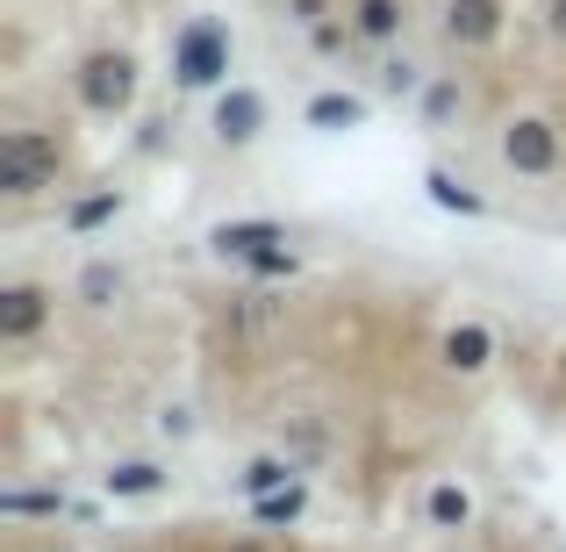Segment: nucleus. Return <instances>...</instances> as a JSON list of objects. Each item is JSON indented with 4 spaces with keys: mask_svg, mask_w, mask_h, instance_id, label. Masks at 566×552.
Returning a JSON list of instances; mask_svg holds the SVG:
<instances>
[{
    "mask_svg": "<svg viewBox=\"0 0 566 552\" xmlns=\"http://www.w3.org/2000/svg\"><path fill=\"white\" fill-rule=\"evenodd\" d=\"M172 80L193 86V94L230 80V29H222L216 14H193V22H180V37H172Z\"/></svg>",
    "mask_w": 566,
    "mask_h": 552,
    "instance_id": "obj_1",
    "label": "nucleus"
},
{
    "mask_svg": "<svg viewBox=\"0 0 566 552\" xmlns=\"http://www.w3.org/2000/svg\"><path fill=\"white\" fill-rule=\"evenodd\" d=\"M51 180H57V137H43V129H8V137H0V187L36 194Z\"/></svg>",
    "mask_w": 566,
    "mask_h": 552,
    "instance_id": "obj_2",
    "label": "nucleus"
},
{
    "mask_svg": "<svg viewBox=\"0 0 566 552\" xmlns=\"http://www.w3.org/2000/svg\"><path fill=\"white\" fill-rule=\"evenodd\" d=\"M80 101L94 115H123L129 101H137V58L129 51H94L80 65Z\"/></svg>",
    "mask_w": 566,
    "mask_h": 552,
    "instance_id": "obj_3",
    "label": "nucleus"
},
{
    "mask_svg": "<svg viewBox=\"0 0 566 552\" xmlns=\"http://www.w3.org/2000/svg\"><path fill=\"white\" fill-rule=\"evenodd\" d=\"M502 166H510V173H531V180H545V173L559 166V129L538 123V115H516V123L502 129Z\"/></svg>",
    "mask_w": 566,
    "mask_h": 552,
    "instance_id": "obj_4",
    "label": "nucleus"
},
{
    "mask_svg": "<svg viewBox=\"0 0 566 552\" xmlns=\"http://www.w3.org/2000/svg\"><path fill=\"white\" fill-rule=\"evenodd\" d=\"M444 37L452 43H495L502 37V0H452L444 8Z\"/></svg>",
    "mask_w": 566,
    "mask_h": 552,
    "instance_id": "obj_5",
    "label": "nucleus"
},
{
    "mask_svg": "<svg viewBox=\"0 0 566 552\" xmlns=\"http://www.w3.org/2000/svg\"><path fill=\"white\" fill-rule=\"evenodd\" d=\"M259 123H265V101L251 94V86H230V94L216 101V137L222 144H251V137H259Z\"/></svg>",
    "mask_w": 566,
    "mask_h": 552,
    "instance_id": "obj_6",
    "label": "nucleus"
},
{
    "mask_svg": "<svg viewBox=\"0 0 566 552\" xmlns=\"http://www.w3.org/2000/svg\"><path fill=\"white\" fill-rule=\"evenodd\" d=\"M208 244H216L222 259H259V251L287 244V230H280V222H216V237H208Z\"/></svg>",
    "mask_w": 566,
    "mask_h": 552,
    "instance_id": "obj_7",
    "label": "nucleus"
},
{
    "mask_svg": "<svg viewBox=\"0 0 566 552\" xmlns=\"http://www.w3.org/2000/svg\"><path fill=\"white\" fill-rule=\"evenodd\" d=\"M43 316H51V302H43L36 288H8V294H0V337H8V345L36 337V331H43Z\"/></svg>",
    "mask_w": 566,
    "mask_h": 552,
    "instance_id": "obj_8",
    "label": "nucleus"
},
{
    "mask_svg": "<svg viewBox=\"0 0 566 552\" xmlns=\"http://www.w3.org/2000/svg\"><path fill=\"white\" fill-rule=\"evenodd\" d=\"M495 360V337L481 331V323H459V331H444V366L452 373H481Z\"/></svg>",
    "mask_w": 566,
    "mask_h": 552,
    "instance_id": "obj_9",
    "label": "nucleus"
},
{
    "mask_svg": "<svg viewBox=\"0 0 566 552\" xmlns=\"http://www.w3.org/2000/svg\"><path fill=\"white\" fill-rule=\"evenodd\" d=\"M101 488H108L115 502L158 496V488H166V467H151V459H129V467H115V473H108V481H101Z\"/></svg>",
    "mask_w": 566,
    "mask_h": 552,
    "instance_id": "obj_10",
    "label": "nucleus"
},
{
    "mask_svg": "<svg viewBox=\"0 0 566 552\" xmlns=\"http://www.w3.org/2000/svg\"><path fill=\"white\" fill-rule=\"evenodd\" d=\"M359 123H366L359 94H316L308 101V129H359Z\"/></svg>",
    "mask_w": 566,
    "mask_h": 552,
    "instance_id": "obj_11",
    "label": "nucleus"
},
{
    "mask_svg": "<svg viewBox=\"0 0 566 552\" xmlns=\"http://www.w3.org/2000/svg\"><path fill=\"white\" fill-rule=\"evenodd\" d=\"M401 22H409V14H401V0H359V8H352V29H359V37H374V43H395Z\"/></svg>",
    "mask_w": 566,
    "mask_h": 552,
    "instance_id": "obj_12",
    "label": "nucleus"
},
{
    "mask_svg": "<svg viewBox=\"0 0 566 552\" xmlns=\"http://www.w3.org/2000/svg\"><path fill=\"white\" fill-rule=\"evenodd\" d=\"M423 510H430V524H438V531H459V524L473 517V496H467L459 481H438V488H430V502H423Z\"/></svg>",
    "mask_w": 566,
    "mask_h": 552,
    "instance_id": "obj_13",
    "label": "nucleus"
},
{
    "mask_svg": "<svg viewBox=\"0 0 566 552\" xmlns=\"http://www.w3.org/2000/svg\"><path fill=\"white\" fill-rule=\"evenodd\" d=\"M280 488H294V459H251V467H244V496L251 502L280 496Z\"/></svg>",
    "mask_w": 566,
    "mask_h": 552,
    "instance_id": "obj_14",
    "label": "nucleus"
},
{
    "mask_svg": "<svg viewBox=\"0 0 566 552\" xmlns=\"http://www.w3.org/2000/svg\"><path fill=\"white\" fill-rule=\"evenodd\" d=\"M423 187H430V201H438V208H459V216H481V194H473V187H459L444 166H430V173H423Z\"/></svg>",
    "mask_w": 566,
    "mask_h": 552,
    "instance_id": "obj_15",
    "label": "nucleus"
},
{
    "mask_svg": "<svg viewBox=\"0 0 566 552\" xmlns=\"http://www.w3.org/2000/svg\"><path fill=\"white\" fill-rule=\"evenodd\" d=\"M115 294H123V273H115L108 259H94V265L80 273V302H86V309H108Z\"/></svg>",
    "mask_w": 566,
    "mask_h": 552,
    "instance_id": "obj_16",
    "label": "nucleus"
},
{
    "mask_svg": "<svg viewBox=\"0 0 566 552\" xmlns=\"http://www.w3.org/2000/svg\"><path fill=\"white\" fill-rule=\"evenodd\" d=\"M302 510H308V488L302 481L280 488V496H265V502H251V517H259V524H294Z\"/></svg>",
    "mask_w": 566,
    "mask_h": 552,
    "instance_id": "obj_17",
    "label": "nucleus"
},
{
    "mask_svg": "<svg viewBox=\"0 0 566 552\" xmlns=\"http://www.w3.org/2000/svg\"><path fill=\"white\" fill-rule=\"evenodd\" d=\"M115 208H123V194L108 187V194H86V201H72V216H65V222H72V230H94V222H108V216H115Z\"/></svg>",
    "mask_w": 566,
    "mask_h": 552,
    "instance_id": "obj_18",
    "label": "nucleus"
},
{
    "mask_svg": "<svg viewBox=\"0 0 566 552\" xmlns=\"http://www.w3.org/2000/svg\"><path fill=\"white\" fill-rule=\"evenodd\" d=\"M244 265H251L259 280H287V273H294V251H287V244H273V251H259V259H244Z\"/></svg>",
    "mask_w": 566,
    "mask_h": 552,
    "instance_id": "obj_19",
    "label": "nucleus"
},
{
    "mask_svg": "<svg viewBox=\"0 0 566 552\" xmlns=\"http://www.w3.org/2000/svg\"><path fill=\"white\" fill-rule=\"evenodd\" d=\"M0 510H8V517H57L65 502H57V496H0Z\"/></svg>",
    "mask_w": 566,
    "mask_h": 552,
    "instance_id": "obj_20",
    "label": "nucleus"
},
{
    "mask_svg": "<svg viewBox=\"0 0 566 552\" xmlns=\"http://www.w3.org/2000/svg\"><path fill=\"white\" fill-rule=\"evenodd\" d=\"M416 80H423V72H416L409 58H387V65H380V86H387V94H416Z\"/></svg>",
    "mask_w": 566,
    "mask_h": 552,
    "instance_id": "obj_21",
    "label": "nucleus"
},
{
    "mask_svg": "<svg viewBox=\"0 0 566 552\" xmlns=\"http://www.w3.org/2000/svg\"><path fill=\"white\" fill-rule=\"evenodd\" d=\"M423 115H430V123H452V115H459V86H430V94H423Z\"/></svg>",
    "mask_w": 566,
    "mask_h": 552,
    "instance_id": "obj_22",
    "label": "nucleus"
},
{
    "mask_svg": "<svg viewBox=\"0 0 566 552\" xmlns=\"http://www.w3.org/2000/svg\"><path fill=\"white\" fill-rule=\"evenodd\" d=\"M308 37H316V51H337V43H345V22H316Z\"/></svg>",
    "mask_w": 566,
    "mask_h": 552,
    "instance_id": "obj_23",
    "label": "nucleus"
},
{
    "mask_svg": "<svg viewBox=\"0 0 566 552\" xmlns=\"http://www.w3.org/2000/svg\"><path fill=\"white\" fill-rule=\"evenodd\" d=\"M323 8H331V0H294V22H308V29H316V22H331Z\"/></svg>",
    "mask_w": 566,
    "mask_h": 552,
    "instance_id": "obj_24",
    "label": "nucleus"
}]
</instances>
